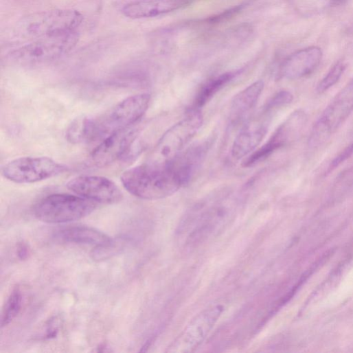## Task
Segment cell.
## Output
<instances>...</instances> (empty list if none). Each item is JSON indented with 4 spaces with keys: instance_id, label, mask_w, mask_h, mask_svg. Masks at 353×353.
<instances>
[{
    "instance_id": "cell-28",
    "label": "cell",
    "mask_w": 353,
    "mask_h": 353,
    "mask_svg": "<svg viewBox=\"0 0 353 353\" xmlns=\"http://www.w3.org/2000/svg\"><path fill=\"white\" fill-rule=\"evenodd\" d=\"M30 254V249L28 245L24 242L19 244L17 247V255L21 260H27Z\"/></svg>"
},
{
    "instance_id": "cell-1",
    "label": "cell",
    "mask_w": 353,
    "mask_h": 353,
    "mask_svg": "<svg viewBox=\"0 0 353 353\" xmlns=\"http://www.w3.org/2000/svg\"><path fill=\"white\" fill-rule=\"evenodd\" d=\"M121 182L131 195L147 201L169 197L184 187L168 164L146 161L126 170L121 176Z\"/></svg>"
},
{
    "instance_id": "cell-15",
    "label": "cell",
    "mask_w": 353,
    "mask_h": 353,
    "mask_svg": "<svg viewBox=\"0 0 353 353\" xmlns=\"http://www.w3.org/2000/svg\"><path fill=\"white\" fill-rule=\"evenodd\" d=\"M323 54L321 49L310 47L288 56L281 65L279 74L287 80H297L312 74L319 66Z\"/></svg>"
},
{
    "instance_id": "cell-11",
    "label": "cell",
    "mask_w": 353,
    "mask_h": 353,
    "mask_svg": "<svg viewBox=\"0 0 353 353\" xmlns=\"http://www.w3.org/2000/svg\"><path fill=\"white\" fill-rule=\"evenodd\" d=\"M224 308L216 306L198 315L169 347L170 352H192L205 341L220 319Z\"/></svg>"
},
{
    "instance_id": "cell-8",
    "label": "cell",
    "mask_w": 353,
    "mask_h": 353,
    "mask_svg": "<svg viewBox=\"0 0 353 353\" xmlns=\"http://www.w3.org/2000/svg\"><path fill=\"white\" fill-rule=\"evenodd\" d=\"M67 167L47 157H24L4 166L3 175L17 184H33L62 174Z\"/></svg>"
},
{
    "instance_id": "cell-16",
    "label": "cell",
    "mask_w": 353,
    "mask_h": 353,
    "mask_svg": "<svg viewBox=\"0 0 353 353\" xmlns=\"http://www.w3.org/2000/svg\"><path fill=\"white\" fill-rule=\"evenodd\" d=\"M195 0H136L122 8L130 19H150L164 15L192 5Z\"/></svg>"
},
{
    "instance_id": "cell-2",
    "label": "cell",
    "mask_w": 353,
    "mask_h": 353,
    "mask_svg": "<svg viewBox=\"0 0 353 353\" xmlns=\"http://www.w3.org/2000/svg\"><path fill=\"white\" fill-rule=\"evenodd\" d=\"M84 16L74 10H53L33 14L19 21L13 34L20 39L36 40L77 31Z\"/></svg>"
},
{
    "instance_id": "cell-9",
    "label": "cell",
    "mask_w": 353,
    "mask_h": 353,
    "mask_svg": "<svg viewBox=\"0 0 353 353\" xmlns=\"http://www.w3.org/2000/svg\"><path fill=\"white\" fill-rule=\"evenodd\" d=\"M306 122L307 115L304 111L297 110L292 113L266 144L244 160L243 166L252 167L269 158L276 150L298 139Z\"/></svg>"
},
{
    "instance_id": "cell-18",
    "label": "cell",
    "mask_w": 353,
    "mask_h": 353,
    "mask_svg": "<svg viewBox=\"0 0 353 353\" xmlns=\"http://www.w3.org/2000/svg\"><path fill=\"white\" fill-rule=\"evenodd\" d=\"M54 238L65 243L93 245L96 247L109 244L113 239L94 228L76 226L58 230Z\"/></svg>"
},
{
    "instance_id": "cell-12",
    "label": "cell",
    "mask_w": 353,
    "mask_h": 353,
    "mask_svg": "<svg viewBox=\"0 0 353 353\" xmlns=\"http://www.w3.org/2000/svg\"><path fill=\"white\" fill-rule=\"evenodd\" d=\"M150 101L148 93H141L128 97L117 104L108 115L100 119L105 136L135 124L147 111Z\"/></svg>"
},
{
    "instance_id": "cell-10",
    "label": "cell",
    "mask_w": 353,
    "mask_h": 353,
    "mask_svg": "<svg viewBox=\"0 0 353 353\" xmlns=\"http://www.w3.org/2000/svg\"><path fill=\"white\" fill-rule=\"evenodd\" d=\"M138 137V129L133 126L111 133L92 151L91 162L102 168L126 158L134 149Z\"/></svg>"
},
{
    "instance_id": "cell-13",
    "label": "cell",
    "mask_w": 353,
    "mask_h": 353,
    "mask_svg": "<svg viewBox=\"0 0 353 353\" xmlns=\"http://www.w3.org/2000/svg\"><path fill=\"white\" fill-rule=\"evenodd\" d=\"M67 186L78 196L95 203L112 205L123 198L119 187L104 176L80 175L71 179Z\"/></svg>"
},
{
    "instance_id": "cell-6",
    "label": "cell",
    "mask_w": 353,
    "mask_h": 353,
    "mask_svg": "<svg viewBox=\"0 0 353 353\" xmlns=\"http://www.w3.org/2000/svg\"><path fill=\"white\" fill-rule=\"evenodd\" d=\"M96 207L95 203L80 196L53 194L37 203L33 213L42 222L62 224L85 218L94 212Z\"/></svg>"
},
{
    "instance_id": "cell-19",
    "label": "cell",
    "mask_w": 353,
    "mask_h": 353,
    "mask_svg": "<svg viewBox=\"0 0 353 353\" xmlns=\"http://www.w3.org/2000/svg\"><path fill=\"white\" fill-rule=\"evenodd\" d=\"M264 87V82L259 80L234 97L229 112V119L233 124H237L242 121L255 106L262 93Z\"/></svg>"
},
{
    "instance_id": "cell-26",
    "label": "cell",
    "mask_w": 353,
    "mask_h": 353,
    "mask_svg": "<svg viewBox=\"0 0 353 353\" xmlns=\"http://www.w3.org/2000/svg\"><path fill=\"white\" fill-rule=\"evenodd\" d=\"M60 325V319L57 317L51 319L47 325L44 338L52 339L56 337L59 332Z\"/></svg>"
},
{
    "instance_id": "cell-22",
    "label": "cell",
    "mask_w": 353,
    "mask_h": 353,
    "mask_svg": "<svg viewBox=\"0 0 353 353\" xmlns=\"http://www.w3.org/2000/svg\"><path fill=\"white\" fill-rule=\"evenodd\" d=\"M23 305V295L20 288L14 289L9 297L2 315V327L8 326L19 314Z\"/></svg>"
},
{
    "instance_id": "cell-3",
    "label": "cell",
    "mask_w": 353,
    "mask_h": 353,
    "mask_svg": "<svg viewBox=\"0 0 353 353\" xmlns=\"http://www.w3.org/2000/svg\"><path fill=\"white\" fill-rule=\"evenodd\" d=\"M235 201L228 195L215 196L199 205L188 220L187 243L197 244L219 231L231 219Z\"/></svg>"
},
{
    "instance_id": "cell-7",
    "label": "cell",
    "mask_w": 353,
    "mask_h": 353,
    "mask_svg": "<svg viewBox=\"0 0 353 353\" xmlns=\"http://www.w3.org/2000/svg\"><path fill=\"white\" fill-rule=\"evenodd\" d=\"M353 112V78L327 106L312 126L308 145L316 148L327 141Z\"/></svg>"
},
{
    "instance_id": "cell-23",
    "label": "cell",
    "mask_w": 353,
    "mask_h": 353,
    "mask_svg": "<svg viewBox=\"0 0 353 353\" xmlns=\"http://www.w3.org/2000/svg\"><path fill=\"white\" fill-rule=\"evenodd\" d=\"M346 68L347 65L343 61H339L336 63L319 83L317 92L321 94L332 88L339 82Z\"/></svg>"
},
{
    "instance_id": "cell-25",
    "label": "cell",
    "mask_w": 353,
    "mask_h": 353,
    "mask_svg": "<svg viewBox=\"0 0 353 353\" xmlns=\"http://www.w3.org/2000/svg\"><path fill=\"white\" fill-rule=\"evenodd\" d=\"M353 154V141L341 152H340L330 163L332 168H336Z\"/></svg>"
},
{
    "instance_id": "cell-20",
    "label": "cell",
    "mask_w": 353,
    "mask_h": 353,
    "mask_svg": "<svg viewBox=\"0 0 353 353\" xmlns=\"http://www.w3.org/2000/svg\"><path fill=\"white\" fill-rule=\"evenodd\" d=\"M67 138L73 144L89 142L104 138L100 119L82 117L75 119L68 128Z\"/></svg>"
},
{
    "instance_id": "cell-29",
    "label": "cell",
    "mask_w": 353,
    "mask_h": 353,
    "mask_svg": "<svg viewBox=\"0 0 353 353\" xmlns=\"http://www.w3.org/2000/svg\"><path fill=\"white\" fill-rule=\"evenodd\" d=\"M348 0H330V3L333 7H337L343 5Z\"/></svg>"
},
{
    "instance_id": "cell-5",
    "label": "cell",
    "mask_w": 353,
    "mask_h": 353,
    "mask_svg": "<svg viewBox=\"0 0 353 353\" xmlns=\"http://www.w3.org/2000/svg\"><path fill=\"white\" fill-rule=\"evenodd\" d=\"M201 110L190 109L185 117L170 128L159 139L146 162L166 165L181 153L203 126Z\"/></svg>"
},
{
    "instance_id": "cell-27",
    "label": "cell",
    "mask_w": 353,
    "mask_h": 353,
    "mask_svg": "<svg viewBox=\"0 0 353 353\" xmlns=\"http://www.w3.org/2000/svg\"><path fill=\"white\" fill-rule=\"evenodd\" d=\"M241 6L237 7L227 12H225V13H223L217 16L211 18L209 19V21L212 23L225 21V20H228L230 18L233 17L234 15L236 16V14H238L240 11H241Z\"/></svg>"
},
{
    "instance_id": "cell-24",
    "label": "cell",
    "mask_w": 353,
    "mask_h": 353,
    "mask_svg": "<svg viewBox=\"0 0 353 353\" xmlns=\"http://www.w3.org/2000/svg\"><path fill=\"white\" fill-rule=\"evenodd\" d=\"M293 100V95L290 92L282 91L272 97L266 105L271 109L279 110L280 108L291 103Z\"/></svg>"
},
{
    "instance_id": "cell-17",
    "label": "cell",
    "mask_w": 353,
    "mask_h": 353,
    "mask_svg": "<svg viewBox=\"0 0 353 353\" xmlns=\"http://www.w3.org/2000/svg\"><path fill=\"white\" fill-rule=\"evenodd\" d=\"M209 141L194 145L183 150L168 164L181 181L183 186L188 185L197 173L209 148Z\"/></svg>"
},
{
    "instance_id": "cell-21",
    "label": "cell",
    "mask_w": 353,
    "mask_h": 353,
    "mask_svg": "<svg viewBox=\"0 0 353 353\" xmlns=\"http://www.w3.org/2000/svg\"><path fill=\"white\" fill-rule=\"evenodd\" d=\"M238 73V71L229 72L208 81L198 92L191 109L201 110Z\"/></svg>"
},
{
    "instance_id": "cell-4",
    "label": "cell",
    "mask_w": 353,
    "mask_h": 353,
    "mask_svg": "<svg viewBox=\"0 0 353 353\" xmlns=\"http://www.w3.org/2000/svg\"><path fill=\"white\" fill-rule=\"evenodd\" d=\"M79 40L77 31L34 40L12 52L8 59L23 66L49 63L69 54Z\"/></svg>"
},
{
    "instance_id": "cell-14",
    "label": "cell",
    "mask_w": 353,
    "mask_h": 353,
    "mask_svg": "<svg viewBox=\"0 0 353 353\" xmlns=\"http://www.w3.org/2000/svg\"><path fill=\"white\" fill-rule=\"evenodd\" d=\"M276 111L265 105L258 115L244 125L232 146L231 155L234 159H240L255 150L266 136Z\"/></svg>"
}]
</instances>
